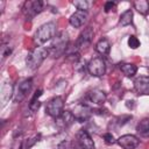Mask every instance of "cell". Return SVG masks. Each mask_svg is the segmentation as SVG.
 <instances>
[{
	"label": "cell",
	"mask_w": 149,
	"mask_h": 149,
	"mask_svg": "<svg viewBox=\"0 0 149 149\" xmlns=\"http://www.w3.org/2000/svg\"><path fill=\"white\" fill-rule=\"evenodd\" d=\"M68 45H69V36L65 31H61L54 37L50 47L48 48L49 55H52L54 57L62 56L68 50Z\"/></svg>",
	"instance_id": "1"
},
{
	"label": "cell",
	"mask_w": 149,
	"mask_h": 149,
	"mask_svg": "<svg viewBox=\"0 0 149 149\" xmlns=\"http://www.w3.org/2000/svg\"><path fill=\"white\" fill-rule=\"evenodd\" d=\"M49 55V49L48 48H44V47H36L35 49H33L27 58H26V62H27V65L29 69L31 70H35L37 69L42 62L47 58V56Z\"/></svg>",
	"instance_id": "2"
},
{
	"label": "cell",
	"mask_w": 149,
	"mask_h": 149,
	"mask_svg": "<svg viewBox=\"0 0 149 149\" xmlns=\"http://www.w3.org/2000/svg\"><path fill=\"white\" fill-rule=\"evenodd\" d=\"M56 35V23L55 22H47L42 24L35 33V41L38 44L45 43L47 41L54 38Z\"/></svg>",
	"instance_id": "3"
},
{
	"label": "cell",
	"mask_w": 149,
	"mask_h": 149,
	"mask_svg": "<svg viewBox=\"0 0 149 149\" xmlns=\"http://www.w3.org/2000/svg\"><path fill=\"white\" fill-rule=\"evenodd\" d=\"M33 87V79H23L22 81L17 83V85L14 87V93H13V100L15 102H21L29 94Z\"/></svg>",
	"instance_id": "4"
},
{
	"label": "cell",
	"mask_w": 149,
	"mask_h": 149,
	"mask_svg": "<svg viewBox=\"0 0 149 149\" xmlns=\"http://www.w3.org/2000/svg\"><path fill=\"white\" fill-rule=\"evenodd\" d=\"M63 107H64V100L62 97H55L50 99L47 105H45V112L48 115L52 118H57L63 113Z\"/></svg>",
	"instance_id": "5"
},
{
	"label": "cell",
	"mask_w": 149,
	"mask_h": 149,
	"mask_svg": "<svg viewBox=\"0 0 149 149\" xmlns=\"http://www.w3.org/2000/svg\"><path fill=\"white\" fill-rule=\"evenodd\" d=\"M43 6L44 2L40 1V0H28L23 3V14L26 15V17L31 19L35 15H37L38 13H41L43 10Z\"/></svg>",
	"instance_id": "6"
},
{
	"label": "cell",
	"mask_w": 149,
	"mask_h": 149,
	"mask_svg": "<svg viewBox=\"0 0 149 149\" xmlns=\"http://www.w3.org/2000/svg\"><path fill=\"white\" fill-rule=\"evenodd\" d=\"M87 71L94 77H101L106 72V64L101 57L92 58L87 64Z\"/></svg>",
	"instance_id": "7"
},
{
	"label": "cell",
	"mask_w": 149,
	"mask_h": 149,
	"mask_svg": "<svg viewBox=\"0 0 149 149\" xmlns=\"http://www.w3.org/2000/svg\"><path fill=\"white\" fill-rule=\"evenodd\" d=\"M92 112H93V111H92L86 104H84V102L77 104V105L73 107V109H72V114H73L74 119H76L77 121H79V122L86 121V120L91 116Z\"/></svg>",
	"instance_id": "8"
},
{
	"label": "cell",
	"mask_w": 149,
	"mask_h": 149,
	"mask_svg": "<svg viewBox=\"0 0 149 149\" xmlns=\"http://www.w3.org/2000/svg\"><path fill=\"white\" fill-rule=\"evenodd\" d=\"M92 38H93V29H92L91 27L85 28V29L80 33V35L78 36V40H77V42H76V48H77L78 50H80V49H86V48L91 44Z\"/></svg>",
	"instance_id": "9"
},
{
	"label": "cell",
	"mask_w": 149,
	"mask_h": 149,
	"mask_svg": "<svg viewBox=\"0 0 149 149\" xmlns=\"http://www.w3.org/2000/svg\"><path fill=\"white\" fill-rule=\"evenodd\" d=\"M134 90L140 95H149V77L140 76L134 80Z\"/></svg>",
	"instance_id": "10"
},
{
	"label": "cell",
	"mask_w": 149,
	"mask_h": 149,
	"mask_svg": "<svg viewBox=\"0 0 149 149\" xmlns=\"http://www.w3.org/2000/svg\"><path fill=\"white\" fill-rule=\"evenodd\" d=\"M118 144L120 147H122L123 149H135L139 143H140V140L135 136V135H132V134H126V135H122L120 136L118 140H116Z\"/></svg>",
	"instance_id": "11"
},
{
	"label": "cell",
	"mask_w": 149,
	"mask_h": 149,
	"mask_svg": "<svg viewBox=\"0 0 149 149\" xmlns=\"http://www.w3.org/2000/svg\"><path fill=\"white\" fill-rule=\"evenodd\" d=\"M74 120L76 119H74L72 112H70V111H63V113L55 119V122H56V125L61 129H66V128H69L73 123Z\"/></svg>",
	"instance_id": "12"
},
{
	"label": "cell",
	"mask_w": 149,
	"mask_h": 149,
	"mask_svg": "<svg viewBox=\"0 0 149 149\" xmlns=\"http://www.w3.org/2000/svg\"><path fill=\"white\" fill-rule=\"evenodd\" d=\"M77 142L81 149H94V142L85 129H80L77 134Z\"/></svg>",
	"instance_id": "13"
},
{
	"label": "cell",
	"mask_w": 149,
	"mask_h": 149,
	"mask_svg": "<svg viewBox=\"0 0 149 149\" xmlns=\"http://www.w3.org/2000/svg\"><path fill=\"white\" fill-rule=\"evenodd\" d=\"M86 20H87V12H85V10H77V12H74L70 16L69 22H70V24L72 27L80 28L86 22Z\"/></svg>",
	"instance_id": "14"
},
{
	"label": "cell",
	"mask_w": 149,
	"mask_h": 149,
	"mask_svg": "<svg viewBox=\"0 0 149 149\" xmlns=\"http://www.w3.org/2000/svg\"><path fill=\"white\" fill-rule=\"evenodd\" d=\"M87 99L95 104V105H104V102L106 101L107 97H106V93L101 90H98V88H94V90H91L90 92H87Z\"/></svg>",
	"instance_id": "15"
},
{
	"label": "cell",
	"mask_w": 149,
	"mask_h": 149,
	"mask_svg": "<svg viewBox=\"0 0 149 149\" xmlns=\"http://www.w3.org/2000/svg\"><path fill=\"white\" fill-rule=\"evenodd\" d=\"M136 132L142 137H149V118H144L137 123Z\"/></svg>",
	"instance_id": "16"
},
{
	"label": "cell",
	"mask_w": 149,
	"mask_h": 149,
	"mask_svg": "<svg viewBox=\"0 0 149 149\" xmlns=\"http://www.w3.org/2000/svg\"><path fill=\"white\" fill-rule=\"evenodd\" d=\"M111 50V43L107 38H101L95 44V51L100 55H108Z\"/></svg>",
	"instance_id": "17"
},
{
	"label": "cell",
	"mask_w": 149,
	"mask_h": 149,
	"mask_svg": "<svg viewBox=\"0 0 149 149\" xmlns=\"http://www.w3.org/2000/svg\"><path fill=\"white\" fill-rule=\"evenodd\" d=\"M134 8L142 15H147L149 13V1L147 0H136L134 1Z\"/></svg>",
	"instance_id": "18"
},
{
	"label": "cell",
	"mask_w": 149,
	"mask_h": 149,
	"mask_svg": "<svg viewBox=\"0 0 149 149\" xmlns=\"http://www.w3.org/2000/svg\"><path fill=\"white\" fill-rule=\"evenodd\" d=\"M120 70L127 77H133L137 71V66L133 63H122V64H120Z\"/></svg>",
	"instance_id": "19"
},
{
	"label": "cell",
	"mask_w": 149,
	"mask_h": 149,
	"mask_svg": "<svg viewBox=\"0 0 149 149\" xmlns=\"http://www.w3.org/2000/svg\"><path fill=\"white\" fill-rule=\"evenodd\" d=\"M42 93H43V91L42 90H37L36 92H35V94L33 95V98H31V100H30V102H29V109L31 111V112H36L38 108H40V106H41V102H40V97L42 95Z\"/></svg>",
	"instance_id": "20"
},
{
	"label": "cell",
	"mask_w": 149,
	"mask_h": 149,
	"mask_svg": "<svg viewBox=\"0 0 149 149\" xmlns=\"http://www.w3.org/2000/svg\"><path fill=\"white\" fill-rule=\"evenodd\" d=\"M133 22V10L132 9H127L125 10L121 15H120V19H119V24L120 26H128Z\"/></svg>",
	"instance_id": "21"
},
{
	"label": "cell",
	"mask_w": 149,
	"mask_h": 149,
	"mask_svg": "<svg viewBox=\"0 0 149 149\" xmlns=\"http://www.w3.org/2000/svg\"><path fill=\"white\" fill-rule=\"evenodd\" d=\"M40 137H41V134H36L34 137H31V139L24 141L23 144H22V149H29V148H30L31 146H34L37 141H40Z\"/></svg>",
	"instance_id": "22"
},
{
	"label": "cell",
	"mask_w": 149,
	"mask_h": 149,
	"mask_svg": "<svg viewBox=\"0 0 149 149\" xmlns=\"http://www.w3.org/2000/svg\"><path fill=\"white\" fill-rule=\"evenodd\" d=\"M72 3H73L74 7H77L78 10H85V12H87V9H88V2L86 0H76Z\"/></svg>",
	"instance_id": "23"
},
{
	"label": "cell",
	"mask_w": 149,
	"mask_h": 149,
	"mask_svg": "<svg viewBox=\"0 0 149 149\" xmlns=\"http://www.w3.org/2000/svg\"><path fill=\"white\" fill-rule=\"evenodd\" d=\"M140 41L137 40V37H135V36H129V38H128V45H129V48H132V49H136V48H139L140 47Z\"/></svg>",
	"instance_id": "24"
},
{
	"label": "cell",
	"mask_w": 149,
	"mask_h": 149,
	"mask_svg": "<svg viewBox=\"0 0 149 149\" xmlns=\"http://www.w3.org/2000/svg\"><path fill=\"white\" fill-rule=\"evenodd\" d=\"M12 52V48L9 47V44H2L1 47V57L2 59H5L7 56H9Z\"/></svg>",
	"instance_id": "25"
},
{
	"label": "cell",
	"mask_w": 149,
	"mask_h": 149,
	"mask_svg": "<svg viewBox=\"0 0 149 149\" xmlns=\"http://www.w3.org/2000/svg\"><path fill=\"white\" fill-rule=\"evenodd\" d=\"M132 119V115H121V116H118L115 120H116V123L118 126H123L127 121H129Z\"/></svg>",
	"instance_id": "26"
},
{
	"label": "cell",
	"mask_w": 149,
	"mask_h": 149,
	"mask_svg": "<svg viewBox=\"0 0 149 149\" xmlns=\"http://www.w3.org/2000/svg\"><path fill=\"white\" fill-rule=\"evenodd\" d=\"M57 149H72V142L69 140H64L58 144Z\"/></svg>",
	"instance_id": "27"
},
{
	"label": "cell",
	"mask_w": 149,
	"mask_h": 149,
	"mask_svg": "<svg viewBox=\"0 0 149 149\" xmlns=\"http://www.w3.org/2000/svg\"><path fill=\"white\" fill-rule=\"evenodd\" d=\"M115 7H116V3H115L114 1H107V2L105 3V6H104V9H105L106 13H108V12H111V10H114Z\"/></svg>",
	"instance_id": "28"
},
{
	"label": "cell",
	"mask_w": 149,
	"mask_h": 149,
	"mask_svg": "<svg viewBox=\"0 0 149 149\" xmlns=\"http://www.w3.org/2000/svg\"><path fill=\"white\" fill-rule=\"evenodd\" d=\"M104 140H105V143L106 144H113V143H115V139H114V136L111 133H106L104 135Z\"/></svg>",
	"instance_id": "29"
},
{
	"label": "cell",
	"mask_w": 149,
	"mask_h": 149,
	"mask_svg": "<svg viewBox=\"0 0 149 149\" xmlns=\"http://www.w3.org/2000/svg\"><path fill=\"white\" fill-rule=\"evenodd\" d=\"M148 71H149V65H148Z\"/></svg>",
	"instance_id": "30"
}]
</instances>
